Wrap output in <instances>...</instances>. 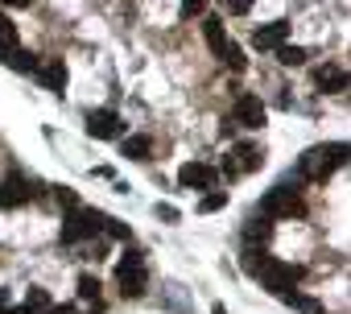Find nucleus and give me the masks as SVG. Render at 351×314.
<instances>
[{"mask_svg": "<svg viewBox=\"0 0 351 314\" xmlns=\"http://www.w3.org/2000/svg\"><path fill=\"white\" fill-rule=\"evenodd\" d=\"M244 273L248 277H256L269 293H277V298H285L298 281H302V265H289V261H277V256H269L265 248H244Z\"/></svg>", "mask_w": 351, "mask_h": 314, "instance_id": "obj_1", "label": "nucleus"}, {"mask_svg": "<svg viewBox=\"0 0 351 314\" xmlns=\"http://www.w3.org/2000/svg\"><path fill=\"white\" fill-rule=\"evenodd\" d=\"M347 162V145L343 141H330V145H314L298 157V178L302 182H326L339 166Z\"/></svg>", "mask_w": 351, "mask_h": 314, "instance_id": "obj_2", "label": "nucleus"}, {"mask_svg": "<svg viewBox=\"0 0 351 314\" xmlns=\"http://www.w3.org/2000/svg\"><path fill=\"white\" fill-rule=\"evenodd\" d=\"M116 285H120V293L124 298H145V289H149V269H145V252L141 248H124V256H120V265H116Z\"/></svg>", "mask_w": 351, "mask_h": 314, "instance_id": "obj_3", "label": "nucleus"}, {"mask_svg": "<svg viewBox=\"0 0 351 314\" xmlns=\"http://www.w3.org/2000/svg\"><path fill=\"white\" fill-rule=\"evenodd\" d=\"M104 211H95V207H75V211H66V219H62V244H87V240H95L99 232H104Z\"/></svg>", "mask_w": 351, "mask_h": 314, "instance_id": "obj_4", "label": "nucleus"}, {"mask_svg": "<svg viewBox=\"0 0 351 314\" xmlns=\"http://www.w3.org/2000/svg\"><path fill=\"white\" fill-rule=\"evenodd\" d=\"M261 215L265 219H302L306 215V203L293 186H273L265 199H261Z\"/></svg>", "mask_w": 351, "mask_h": 314, "instance_id": "obj_5", "label": "nucleus"}, {"mask_svg": "<svg viewBox=\"0 0 351 314\" xmlns=\"http://www.w3.org/2000/svg\"><path fill=\"white\" fill-rule=\"evenodd\" d=\"M261 166H265V149L252 145V141H240V145H232V153H228L223 174H228V178H244V174H256Z\"/></svg>", "mask_w": 351, "mask_h": 314, "instance_id": "obj_6", "label": "nucleus"}, {"mask_svg": "<svg viewBox=\"0 0 351 314\" xmlns=\"http://www.w3.org/2000/svg\"><path fill=\"white\" fill-rule=\"evenodd\" d=\"M34 199H38V182H34V178H25L21 170L5 174V182H0V211L25 207V203H34Z\"/></svg>", "mask_w": 351, "mask_h": 314, "instance_id": "obj_7", "label": "nucleus"}, {"mask_svg": "<svg viewBox=\"0 0 351 314\" xmlns=\"http://www.w3.org/2000/svg\"><path fill=\"white\" fill-rule=\"evenodd\" d=\"M265 120H269V112H265L261 95H252V91L236 95V104H232V124H240V128H265Z\"/></svg>", "mask_w": 351, "mask_h": 314, "instance_id": "obj_8", "label": "nucleus"}, {"mask_svg": "<svg viewBox=\"0 0 351 314\" xmlns=\"http://www.w3.org/2000/svg\"><path fill=\"white\" fill-rule=\"evenodd\" d=\"M215 182H219V170L207 162H186L178 170V186H186V191H215Z\"/></svg>", "mask_w": 351, "mask_h": 314, "instance_id": "obj_9", "label": "nucleus"}, {"mask_svg": "<svg viewBox=\"0 0 351 314\" xmlns=\"http://www.w3.org/2000/svg\"><path fill=\"white\" fill-rule=\"evenodd\" d=\"M120 132H124V120H120L112 108L87 112V136H95V141H116Z\"/></svg>", "mask_w": 351, "mask_h": 314, "instance_id": "obj_10", "label": "nucleus"}, {"mask_svg": "<svg viewBox=\"0 0 351 314\" xmlns=\"http://www.w3.org/2000/svg\"><path fill=\"white\" fill-rule=\"evenodd\" d=\"M34 75L46 83V91H54V95L66 91V62L62 58H38V71Z\"/></svg>", "mask_w": 351, "mask_h": 314, "instance_id": "obj_11", "label": "nucleus"}, {"mask_svg": "<svg viewBox=\"0 0 351 314\" xmlns=\"http://www.w3.org/2000/svg\"><path fill=\"white\" fill-rule=\"evenodd\" d=\"M314 87L339 95V91H347V71L339 62H322V67H314Z\"/></svg>", "mask_w": 351, "mask_h": 314, "instance_id": "obj_12", "label": "nucleus"}, {"mask_svg": "<svg viewBox=\"0 0 351 314\" xmlns=\"http://www.w3.org/2000/svg\"><path fill=\"white\" fill-rule=\"evenodd\" d=\"M289 42V21H269V25H261L256 34H252V46L256 50H277V46H285Z\"/></svg>", "mask_w": 351, "mask_h": 314, "instance_id": "obj_13", "label": "nucleus"}, {"mask_svg": "<svg viewBox=\"0 0 351 314\" xmlns=\"http://www.w3.org/2000/svg\"><path fill=\"white\" fill-rule=\"evenodd\" d=\"M203 38H207V46H211V54H215V58H223V54H228V46H232V38H228V29H223V21H219V17H203Z\"/></svg>", "mask_w": 351, "mask_h": 314, "instance_id": "obj_14", "label": "nucleus"}, {"mask_svg": "<svg viewBox=\"0 0 351 314\" xmlns=\"http://www.w3.org/2000/svg\"><path fill=\"white\" fill-rule=\"evenodd\" d=\"M120 153L124 157H132V162H149V157H153V141L149 136H124V145H120Z\"/></svg>", "mask_w": 351, "mask_h": 314, "instance_id": "obj_15", "label": "nucleus"}, {"mask_svg": "<svg viewBox=\"0 0 351 314\" xmlns=\"http://www.w3.org/2000/svg\"><path fill=\"white\" fill-rule=\"evenodd\" d=\"M13 50H21V38H17V25L5 17V13H0V62H5Z\"/></svg>", "mask_w": 351, "mask_h": 314, "instance_id": "obj_16", "label": "nucleus"}, {"mask_svg": "<svg viewBox=\"0 0 351 314\" xmlns=\"http://www.w3.org/2000/svg\"><path fill=\"white\" fill-rule=\"evenodd\" d=\"M269 236H273V219H248V228H244V240H248V248H256V244H269Z\"/></svg>", "mask_w": 351, "mask_h": 314, "instance_id": "obj_17", "label": "nucleus"}, {"mask_svg": "<svg viewBox=\"0 0 351 314\" xmlns=\"http://www.w3.org/2000/svg\"><path fill=\"white\" fill-rule=\"evenodd\" d=\"M273 54H277V62H281V67H302V62L310 58V54H306L302 46H289V42H285V46H277Z\"/></svg>", "mask_w": 351, "mask_h": 314, "instance_id": "obj_18", "label": "nucleus"}, {"mask_svg": "<svg viewBox=\"0 0 351 314\" xmlns=\"http://www.w3.org/2000/svg\"><path fill=\"white\" fill-rule=\"evenodd\" d=\"M228 199H232L228 191H207V195L199 199V211H203V215H211V211H223V207H228Z\"/></svg>", "mask_w": 351, "mask_h": 314, "instance_id": "obj_19", "label": "nucleus"}, {"mask_svg": "<svg viewBox=\"0 0 351 314\" xmlns=\"http://www.w3.org/2000/svg\"><path fill=\"white\" fill-rule=\"evenodd\" d=\"M99 289H104V285H99L95 273H79V298H83V302H99Z\"/></svg>", "mask_w": 351, "mask_h": 314, "instance_id": "obj_20", "label": "nucleus"}, {"mask_svg": "<svg viewBox=\"0 0 351 314\" xmlns=\"http://www.w3.org/2000/svg\"><path fill=\"white\" fill-rule=\"evenodd\" d=\"M5 62H9L13 71H29V75L38 71V58H34V54H25V50H13V54H9Z\"/></svg>", "mask_w": 351, "mask_h": 314, "instance_id": "obj_21", "label": "nucleus"}, {"mask_svg": "<svg viewBox=\"0 0 351 314\" xmlns=\"http://www.w3.org/2000/svg\"><path fill=\"white\" fill-rule=\"evenodd\" d=\"M252 5H256V0H219V9H223L228 17H248Z\"/></svg>", "mask_w": 351, "mask_h": 314, "instance_id": "obj_22", "label": "nucleus"}, {"mask_svg": "<svg viewBox=\"0 0 351 314\" xmlns=\"http://www.w3.org/2000/svg\"><path fill=\"white\" fill-rule=\"evenodd\" d=\"M219 62H223V67H232V71H248V58H244V50H240L236 42L228 46V54H223Z\"/></svg>", "mask_w": 351, "mask_h": 314, "instance_id": "obj_23", "label": "nucleus"}, {"mask_svg": "<svg viewBox=\"0 0 351 314\" xmlns=\"http://www.w3.org/2000/svg\"><path fill=\"white\" fill-rule=\"evenodd\" d=\"M54 203H58L62 211H75V207H79V195H75V186H54Z\"/></svg>", "mask_w": 351, "mask_h": 314, "instance_id": "obj_24", "label": "nucleus"}, {"mask_svg": "<svg viewBox=\"0 0 351 314\" xmlns=\"http://www.w3.org/2000/svg\"><path fill=\"white\" fill-rule=\"evenodd\" d=\"M104 232H108L112 240H132V228H128V224H120V219H112V215L104 219Z\"/></svg>", "mask_w": 351, "mask_h": 314, "instance_id": "obj_25", "label": "nucleus"}, {"mask_svg": "<svg viewBox=\"0 0 351 314\" xmlns=\"http://www.w3.org/2000/svg\"><path fill=\"white\" fill-rule=\"evenodd\" d=\"M203 9H207V0H182V9H178V13H182V21H191V17H199Z\"/></svg>", "mask_w": 351, "mask_h": 314, "instance_id": "obj_26", "label": "nucleus"}, {"mask_svg": "<svg viewBox=\"0 0 351 314\" xmlns=\"http://www.w3.org/2000/svg\"><path fill=\"white\" fill-rule=\"evenodd\" d=\"M153 211H157V219H165V224H178V207H169V203H157Z\"/></svg>", "mask_w": 351, "mask_h": 314, "instance_id": "obj_27", "label": "nucleus"}, {"mask_svg": "<svg viewBox=\"0 0 351 314\" xmlns=\"http://www.w3.org/2000/svg\"><path fill=\"white\" fill-rule=\"evenodd\" d=\"M42 314H79V310H75V306H46Z\"/></svg>", "mask_w": 351, "mask_h": 314, "instance_id": "obj_28", "label": "nucleus"}, {"mask_svg": "<svg viewBox=\"0 0 351 314\" xmlns=\"http://www.w3.org/2000/svg\"><path fill=\"white\" fill-rule=\"evenodd\" d=\"M29 0H0V9H25Z\"/></svg>", "mask_w": 351, "mask_h": 314, "instance_id": "obj_29", "label": "nucleus"}, {"mask_svg": "<svg viewBox=\"0 0 351 314\" xmlns=\"http://www.w3.org/2000/svg\"><path fill=\"white\" fill-rule=\"evenodd\" d=\"M211 314H228V306H219V302H215V306H211Z\"/></svg>", "mask_w": 351, "mask_h": 314, "instance_id": "obj_30", "label": "nucleus"}, {"mask_svg": "<svg viewBox=\"0 0 351 314\" xmlns=\"http://www.w3.org/2000/svg\"><path fill=\"white\" fill-rule=\"evenodd\" d=\"M0 314H13V310H0Z\"/></svg>", "mask_w": 351, "mask_h": 314, "instance_id": "obj_31", "label": "nucleus"}]
</instances>
